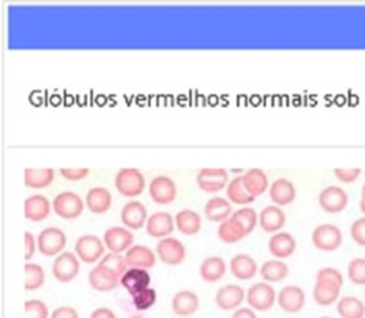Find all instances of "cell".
<instances>
[{"label":"cell","mask_w":365,"mask_h":318,"mask_svg":"<svg viewBox=\"0 0 365 318\" xmlns=\"http://www.w3.org/2000/svg\"><path fill=\"white\" fill-rule=\"evenodd\" d=\"M277 300V290L272 284L267 282H257L250 286L247 290V301L249 307L255 312L270 311Z\"/></svg>","instance_id":"1"},{"label":"cell","mask_w":365,"mask_h":318,"mask_svg":"<svg viewBox=\"0 0 365 318\" xmlns=\"http://www.w3.org/2000/svg\"><path fill=\"white\" fill-rule=\"evenodd\" d=\"M117 191L127 198H136L144 191L146 181L138 169L123 168L115 176Z\"/></svg>","instance_id":"2"},{"label":"cell","mask_w":365,"mask_h":318,"mask_svg":"<svg viewBox=\"0 0 365 318\" xmlns=\"http://www.w3.org/2000/svg\"><path fill=\"white\" fill-rule=\"evenodd\" d=\"M104 241L97 235L85 234L78 237L74 245V253L85 264H96L106 255Z\"/></svg>","instance_id":"3"},{"label":"cell","mask_w":365,"mask_h":318,"mask_svg":"<svg viewBox=\"0 0 365 318\" xmlns=\"http://www.w3.org/2000/svg\"><path fill=\"white\" fill-rule=\"evenodd\" d=\"M38 251L46 258H56L67 245V235L61 228L48 226L37 236Z\"/></svg>","instance_id":"4"},{"label":"cell","mask_w":365,"mask_h":318,"mask_svg":"<svg viewBox=\"0 0 365 318\" xmlns=\"http://www.w3.org/2000/svg\"><path fill=\"white\" fill-rule=\"evenodd\" d=\"M312 243L319 251L334 252L343 243V233L335 224H319L312 233Z\"/></svg>","instance_id":"5"},{"label":"cell","mask_w":365,"mask_h":318,"mask_svg":"<svg viewBox=\"0 0 365 318\" xmlns=\"http://www.w3.org/2000/svg\"><path fill=\"white\" fill-rule=\"evenodd\" d=\"M85 201L74 191L59 192L53 200V209L58 217L73 220L80 217L85 209Z\"/></svg>","instance_id":"6"},{"label":"cell","mask_w":365,"mask_h":318,"mask_svg":"<svg viewBox=\"0 0 365 318\" xmlns=\"http://www.w3.org/2000/svg\"><path fill=\"white\" fill-rule=\"evenodd\" d=\"M81 263L74 252L63 251L53 262V277L59 283L67 284L74 281L80 275Z\"/></svg>","instance_id":"7"},{"label":"cell","mask_w":365,"mask_h":318,"mask_svg":"<svg viewBox=\"0 0 365 318\" xmlns=\"http://www.w3.org/2000/svg\"><path fill=\"white\" fill-rule=\"evenodd\" d=\"M155 254L158 260H161L163 264L174 267L185 262L187 249L182 241L175 237L168 236L158 241Z\"/></svg>","instance_id":"8"},{"label":"cell","mask_w":365,"mask_h":318,"mask_svg":"<svg viewBox=\"0 0 365 318\" xmlns=\"http://www.w3.org/2000/svg\"><path fill=\"white\" fill-rule=\"evenodd\" d=\"M103 241L108 251L125 254L134 245V235L125 226H110L104 232Z\"/></svg>","instance_id":"9"},{"label":"cell","mask_w":365,"mask_h":318,"mask_svg":"<svg viewBox=\"0 0 365 318\" xmlns=\"http://www.w3.org/2000/svg\"><path fill=\"white\" fill-rule=\"evenodd\" d=\"M247 290L238 284H227L217 290L215 302L224 312H234L245 301Z\"/></svg>","instance_id":"10"},{"label":"cell","mask_w":365,"mask_h":318,"mask_svg":"<svg viewBox=\"0 0 365 318\" xmlns=\"http://www.w3.org/2000/svg\"><path fill=\"white\" fill-rule=\"evenodd\" d=\"M228 171L223 168H204L196 176L198 187L208 194H215L227 187Z\"/></svg>","instance_id":"11"},{"label":"cell","mask_w":365,"mask_h":318,"mask_svg":"<svg viewBox=\"0 0 365 318\" xmlns=\"http://www.w3.org/2000/svg\"><path fill=\"white\" fill-rule=\"evenodd\" d=\"M307 302L304 290L298 285H286L277 292V303L282 311L297 314L302 311Z\"/></svg>","instance_id":"12"},{"label":"cell","mask_w":365,"mask_h":318,"mask_svg":"<svg viewBox=\"0 0 365 318\" xmlns=\"http://www.w3.org/2000/svg\"><path fill=\"white\" fill-rule=\"evenodd\" d=\"M88 283L96 292H108L120 285V277L98 263L88 273Z\"/></svg>","instance_id":"13"},{"label":"cell","mask_w":365,"mask_h":318,"mask_svg":"<svg viewBox=\"0 0 365 318\" xmlns=\"http://www.w3.org/2000/svg\"><path fill=\"white\" fill-rule=\"evenodd\" d=\"M318 203L326 213H339L343 211L349 203L347 192L339 186H328L320 191Z\"/></svg>","instance_id":"14"},{"label":"cell","mask_w":365,"mask_h":318,"mask_svg":"<svg viewBox=\"0 0 365 318\" xmlns=\"http://www.w3.org/2000/svg\"><path fill=\"white\" fill-rule=\"evenodd\" d=\"M149 194L157 204H170L177 196L176 184L168 175H158L149 184Z\"/></svg>","instance_id":"15"},{"label":"cell","mask_w":365,"mask_h":318,"mask_svg":"<svg viewBox=\"0 0 365 318\" xmlns=\"http://www.w3.org/2000/svg\"><path fill=\"white\" fill-rule=\"evenodd\" d=\"M148 217L146 206L138 200L125 203L120 211L121 222L130 230H140L146 226Z\"/></svg>","instance_id":"16"},{"label":"cell","mask_w":365,"mask_h":318,"mask_svg":"<svg viewBox=\"0 0 365 318\" xmlns=\"http://www.w3.org/2000/svg\"><path fill=\"white\" fill-rule=\"evenodd\" d=\"M175 228V218L168 211H155L146 222L147 234L153 238H165L174 232Z\"/></svg>","instance_id":"17"},{"label":"cell","mask_w":365,"mask_h":318,"mask_svg":"<svg viewBox=\"0 0 365 318\" xmlns=\"http://www.w3.org/2000/svg\"><path fill=\"white\" fill-rule=\"evenodd\" d=\"M150 284L151 275L147 269L128 268L120 277V285L131 297L151 287Z\"/></svg>","instance_id":"18"},{"label":"cell","mask_w":365,"mask_h":318,"mask_svg":"<svg viewBox=\"0 0 365 318\" xmlns=\"http://www.w3.org/2000/svg\"><path fill=\"white\" fill-rule=\"evenodd\" d=\"M129 268L149 269L157 264V254L151 248L144 245H133L125 254Z\"/></svg>","instance_id":"19"},{"label":"cell","mask_w":365,"mask_h":318,"mask_svg":"<svg viewBox=\"0 0 365 318\" xmlns=\"http://www.w3.org/2000/svg\"><path fill=\"white\" fill-rule=\"evenodd\" d=\"M296 238L290 233H275L269 239L268 250L271 255L277 260H286L296 252Z\"/></svg>","instance_id":"20"},{"label":"cell","mask_w":365,"mask_h":318,"mask_svg":"<svg viewBox=\"0 0 365 318\" xmlns=\"http://www.w3.org/2000/svg\"><path fill=\"white\" fill-rule=\"evenodd\" d=\"M230 273L240 281H249L255 277L259 268L253 256L249 254L239 253L232 256L230 262Z\"/></svg>","instance_id":"21"},{"label":"cell","mask_w":365,"mask_h":318,"mask_svg":"<svg viewBox=\"0 0 365 318\" xmlns=\"http://www.w3.org/2000/svg\"><path fill=\"white\" fill-rule=\"evenodd\" d=\"M200 297L189 290H179L172 299V309L177 316L189 317L200 309Z\"/></svg>","instance_id":"22"},{"label":"cell","mask_w":365,"mask_h":318,"mask_svg":"<svg viewBox=\"0 0 365 318\" xmlns=\"http://www.w3.org/2000/svg\"><path fill=\"white\" fill-rule=\"evenodd\" d=\"M285 223V211L277 205H268L260 211L258 224L266 233L275 234V233L281 232Z\"/></svg>","instance_id":"23"},{"label":"cell","mask_w":365,"mask_h":318,"mask_svg":"<svg viewBox=\"0 0 365 318\" xmlns=\"http://www.w3.org/2000/svg\"><path fill=\"white\" fill-rule=\"evenodd\" d=\"M52 205L43 194H33L24 202V215L27 220L40 222L50 216Z\"/></svg>","instance_id":"24"},{"label":"cell","mask_w":365,"mask_h":318,"mask_svg":"<svg viewBox=\"0 0 365 318\" xmlns=\"http://www.w3.org/2000/svg\"><path fill=\"white\" fill-rule=\"evenodd\" d=\"M85 204L89 211L96 215H102L110 211L113 204V196L110 190L106 187H93L87 192Z\"/></svg>","instance_id":"25"},{"label":"cell","mask_w":365,"mask_h":318,"mask_svg":"<svg viewBox=\"0 0 365 318\" xmlns=\"http://www.w3.org/2000/svg\"><path fill=\"white\" fill-rule=\"evenodd\" d=\"M227 264L221 256L212 255L204 258L200 265V275L206 283H217L225 277Z\"/></svg>","instance_id":"26"},{"label":"cell","mask_w":365,"mask_h":318,"mask_svg":"<svg viewBox=\"0 0 365 318\" xmlns=\"http://www.w3.org/2000/svg\"><path fill=\"white\" fill-rule=\"evenodd\" d=\"M269 196L277 206H286L294 202L296 198V187L292 181L281 177L271 184L269 188Z\"/></svg>","instance_id":"27"},{"label":"cell","mask_w":365,"mask_h":318,"mask_svg":"<svg viewBox=\"0 0 365 318\" xmlns=\"http://www.w3.org/2000/svg\"><path fill=\"white\" fill-rule=\"evenodd\" d=\"M175 224L181 234L185 236H193L202 230V217L200 213L192 209H181L175 216Z\"/></svg>","instance_id":"28"},{"label":"cell","mask_w":365,"mask_h":318,"mask_svg":"<svg viewBox=\"0 0 365 318\" xmlns=\"http://www.w3.org/2000/svg\"><path fill=\"white\" fill-rule=\"evenodd\" d=\"M204 213L209 221L221 223L232 216V207L230 201L222 196H213L205 204Z\"/></svg>","instance_id":"29"},{"label":"cell","mask_w":365,"mask_h":318,"mask_svg":"<svg viewBox=\"0 0 365 318\" xmlns=\"http://www.w3.org/2000/svg\"><path fill=\"white\" fill-rule=\"evenodd\" d=\"M341 286L329 282L316 281L313 287L314 301L320 307L334 304L341 298Z\"/></svg>","instance_id":"30"},{"label":"cell","mask_w":365,"mask_h":318,"mask_svg":"<svg viewBox=\"0 0 365 318\" xmlns=\"http://www.w3.org/2000/svg\"><path fill=\"white\" fill-rule=\"evenodd\" d=\"M259 273L262 280L267 283H279L284 281L289 275V267L283 260H266L259 268Z\"/></svg>","instance_id":"31"},{"label":"cell","mask_w":365,"mask_h":318,"mask_svg":"<svg viewBox=\"0 0 365 318\" xmlns=\"http://www.w3.org/2000/svg\"><path fill=\"white\" fill-rule=\"evenodd\" d=\"M336 311L341 318H364L365 302L358 297H341L336 302Z\"/></svg>","instance_id":"32"},{"label":"cell","mask_w":365,"mask_h":318,"mask_svg":"<svg viewBox=\"0 0 365 318\" xmlns=\"http://www.w3.org/2000/svg\"><path fill=\"white\" fill-rule=\"evenodd\" d=\"M243 184L247 191L253 196L264 194L269 187L268 176L264 170L259 168L250 169L242 175Z\"/></svg>","instance_id":"33"},{"label":"cell","mask_w":365,"mask_h":318,"mask_svg":"<svg viewBox=\"0 0 365 318\" xmlns=\"http://www.w3.org/2000/svg\"><path fill=\"white\" fill-rule=\"evenodd\" d=\"M54 176V170L51 168H27L24 171V184L27 187L34 188V189H42L53 183Z\"/></svg>","instance_id":"34"},{"label":"cell","mask_w":365,"mask_h":318,"mask_svg":"<svg viewBox=\"0 0 365 318\" xmlns=\"http://www.w3.org/2000/svg\"><path fill=\"white\" fill-rule=\"evenodd\" d=\"M217 236H219L220 240L223 241L224 243L234 245L245 238L247 234L236 220L230 217L225 221L220 223L219 228H217Z\"/></svg>","instance_id":"35"},{"label":"cell","mask_w":365,"mask_h":318,"mask_svg":"<svg viewBox=\"0 0 365 318\" xmlns=\"http://www.w3.org/2000/svg\"><path fill=\"white\" fill-rule=\"evenodd\" d=\"M226 196L230 202L238 205L250 204V203H253L256 198L247 191L245 184H243L242 176L235 177L228 183L227 187H226Z\"/></svg>","instance_id":"36"},{"label":"cell","mask_w":365,"mask_h":318,"mask_svg":"<svg viewBox=\"0 0 365 318\" xmlns=\"http://www.w3.org/2000/svg\"><path fill=\"white\" fill-rule=\"evenodd\" d=\"M46 275L43 267L37 263L25 264V290L29 292L40 290L46 283Z\"/></svg>","instance_id":"37"},{"label":"cell","mask_w":365,"mask_h":318,"mask_svg":"<svg viewBox=\"0 0 365 318\" xmlns=\"http://www.w3.org/2000/svg\"><path fill=\"white\" fill-rule=\"evenodd\" d=\"M230 217L242 226L247 235L251 234L255 230L256 226L258 224V219H259V215L252 207H242V208L237 209Z\"/></svg>","instance_id":"38"},{"label":"cell","mask_w":365,"mask_h":318,"mask_svg":"<svg viewBox=\"0 0 365 318\" xmlns=\"http://www.w3.org/2000/svg\"><path fill=\"white\" fill-rule=\"evenodd\" d=\"M99 264L108 267V269L114 271V272L120 277H123V273L129 268L125 255H123V254L113 253V252L106 253V255L100 260Z\"/></svg>","instance_id":"39"},{"label":"cell","mask_w":365,"mask_h":318,"mask_svg":"<svg viewBox=\"0 0 365 318\" xmlns=\"http://www.w3.org/2000/svg\"><path fill=\"white\" fill-rule=\"evenodd\" d=\"M347 275L354 285H365V258H356L350 260L347 267Z\"/></svg>","instance_id":"40"},{"label":"cell","mask_w":365,"mask_h":318,"mask_svg":"<svg viewBox=\"0 0 365 318\" xmlns=\"http://www.w3.org/2000/svg\"><path fill=\"white\" fill-rule=\"evenodd\" d=\"M158 300L157 290L155 288L149 287L147 290H143L140 294L135 295L132 297V303L133 307L138 311H148L153 305L155 304Z\"/></svg>","instance_id":"41"},{"label":"cell","mask_w":365,"mask_h":318,"mask_svg":"<svg viewBox=\"0 0 365 318\" xmlns=\"http://www.w3.org/2000/svg\"><path fill=\"white\" fill-rule=\"evenodd\" d=\"M48 304L39 299H31L25 302V318H50Z\"/></svg>","instance_id":"42"},{"label":"cell","mask_w":365,"mask_h":318,"mask_svg":"<svg viewBox=\"0 0 365 318\" xmlns=\"http://www.w3.org/2000/svg\"><path fill=\"white\" fill-rule=\"evenodd\" d=\"M316 281L329 282V283L336 284L343 287L344 277L339 269L334 267H324L318 270L316 275Z\"/></svg>","instance_id":"43"},{"label":"cell","mask_w":365,"mask_h":318,"mask_svg":"<svg viewBox=\"0 0 365 318\" xmlns=\"http://www.w3.org/2000/svg\"><path fill=\"white\" fill-rule=\"evenodd\" d=\"M352 240L361 247H365V217L359 218L350 226Z\"/></svg>","instance_id":"44"},{"label":"cell","mask_w":365,"mask_h":318,"mask_svg":"<svg viewBox=\"0 0 365 318\" xmlns=\"http://www.w3.org/2000/svg\"><path fill=\"white\" fill-rule=\"evenodd\" d=\"M333 172H334L335 177L341 183L350 184L354 183L360 176L361 169H334Z\"/></svg>","instance_id":"45"},{"label":"cell","mask_w":365,"mask_h":318,"mask_svg":"<svg viewBox=\"0 0 365 318\" xmlns=\"http://www.w3.org/2000/svg\"><path fill=\"white\" fill-rule=\"evenodd\" d=\"M25 239V260L31 262L35 256L36 252L38 251L37 238L33 233L26 230L24 235Z\"/></svg>","instance_id":"46"},{"label":"cell","mask_w":365,"mask_h":318,"mask_svg":"<svg viewBox=\"0 0 365 318\" xmlns=\"http://www.w3.org/2000/svg\"><path fill=\"white\" fill-rule=\"evenodd\" d=\"M61 174L68 181H76L88 176L89 169H61Z\"/></svg>","instance_id":"47"},{"label":"cell","mask_w":365,"mask_h":318,"mask_svg":"<svg viewBox=\"0 0 365 318\" xmlns=\"http://www.w3.org/2000/svg\"><path fill=\"white\" fill-rule=\"evenodd\" d=\"M50 318H81L78 309L70 305L56 307L51 314Z\"/></svg>","instance_id":"48"},{"label":"cell","mask_w":365,"mask_h":318,"mask_svg":"<svg viewBox=\"0 0 365 318\" xmlns=\"http://www.w3.org/2000/svg\"><path fill=\"white\" fill-rule=\"evenodd\" d=\"M89 318H117L116 314L108 307H100L91 312Z\"/></svg>","instance_id":"49"},{"label":"cell","mask_w":365,"mask_h":318,"mask_svg":"<svg viewBox=\"0 0 365 318\" xmlns=\"http://www.w3.org/2000/svg\"><path fill=\"white\" fill-rule=\"evenodd\" d=\"M232 318H258L257 314L251 307H239L232 312Z\"/></svg>","instance_id":"50"},{"label":"cell","mask_w":365,"mask_h":318,"mask_svg":"<svg viewBox=\"0 0 365 318\" xmlns=\"http://www.w3.org/2000/svg\"><path fill=\"white\" fill-rule=\"evenodd\" d=\"M360 209L365 215V184L363 185L362 192H361Z\"/></svg>","instance_id":"51"},{"label":"cell","mask_w":365,"mask_h":318,"mask_svg":"<svg viewBox=\"0 0 365 318\" xmlns=\"http://www.w3.org/2000/svg\"><path fill=\"white\" fill-rule=\"evenodd\" d=\"M128 318H145V317H144V316H142V315H132Z\"/></svg>","instance_id":"52"},{"label":"cell","mask_w":365,"mask_h":318,"mask_svg":"<svg viewBox=\"0 0 365 318\" xmlns=\"http://www.w3.org/2000/svg\"><path fill=\"white\" fill-rule=\"evenodd\" d=\"M320 318H333V317H330V316H322V317Z\"/></svg>","instance_id":"53"},{"label":"cell","mask_w":365,"mask_h":318,"mask_svg":"<svg viewBox=\"0 0 365 318\" xmlns=\"http://www.w3.org/2000/svg\"><path fill=\"white\" fill-rule=\"evenodd\" d=\"M364 302H365V292H364Z\"/></svg>","instance_id":"54"}]
</instances>
